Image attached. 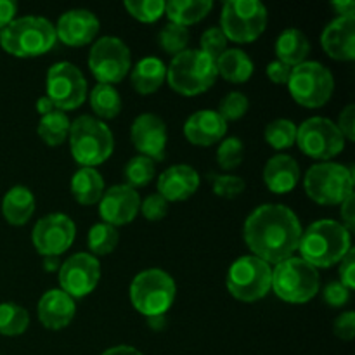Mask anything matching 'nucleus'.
I'll return each mask as SVG.
<instances>
[{"mask_svg": "<svg viewBox=\"0 0 355 355\" xmlns=\"http://www.w3.org/2000/svg\"><path fill=\"white\" fill-rule=\"evenodd\" d=\"M302 224L295 211L284 205L267 203L248 215L243 236L253 255L270 263L291 259L300 246Z\"/></svg>", "mask_w": 355, "mask_h": 355, "instance_id": "1", "label": "nucleus"}, {"mask_svg": "<svg viewBox=\"0 0 355 355\" xmlns=\"http://www.w3.org/2000/svg\"><path fill=\"white\" fill-rule=\"evenodd\" d=\"M350 248V232L340 222L331 218H322L309 225L307 231L302 232L298 246L302 259L315 269L340 263Z\"/></svg>", "mask_w": 355, "mask_h": 355, "instance_id": "2", "label": "nucleus"}, {"mask_svg": "<svg viewBox=\"0 0 355 355\" xmlns=\"http://www.w3.org/2000/svg\"><path fill=\"white\" fill-rule=\"evenodd\" d=\"M55 26L40 16H23L0 30V45L14 58H37L55 45Z\"/></svg>", "mask_w": 355, "mask_h": 355, "instance_id": "3", "label": "nucleus"}, {"mask_svg": "<svg viewBox=\"0 0 355 355\" xmlns=\"http://www.w3.org/2000/svg\"><path fill=\"white\" fill-rule=\"evenodd\" d=\"M217 62L200 49H186L172 59L166 68V80L172 90L186 97L210 89L217 80Z\"/></svg>", "mask_w": 355, "mask_h": 355, "instance_id": "4", "label": "nucleus"}, {"mask_svg": "<svg viewBox=\"0 0 355 355\" xmlns=\"http://www.w3.org/2000/svg\"><path fill=\"white\" fill-rule=\"evenodd\" d=\"M68 137L73 158L87 168H94L106 162L114 149L110 127L89 114H82L73 121Z\"/></svg>", "mask_w": 355, "mask_h": 355, "instance_id": "5", "label": "nucleus"}, {"mask_svg": "<svg viewBox=\"0 0 355 355\" xmlns=\"http://www.w3.org/2000/svg\"><path fill=\"white\" fill-rule=\"evenodd\" d=\"M319 270L302 257H291L272 270V290L288 304H307L319 293Z\"/></svg>", "mask_w": 355, "mask_h": 355, "instance_id": "6", "label": "nucleus"}, {"mask_svg": "<svg viewBox=\"0 0 355 355\" xmlns=\"http://www.w3.org/2000/svg\"><path fill=\"white\" fill-rule=\"evenodd\" d=\"M175 281L162 269L142 270L130 284L132 305L146 318L165 315L175 300Z\"/></svg>", "mask_w": 355, "mask_h": 355, "instance_id": "7", "label": "nucleus"}, {"mask_svg": "<svg viewBox=\"0 0 355 355\" xmlns=\"http://www.w3.org/2000/svg\"><path fill=\"white\" fill-rule=\"evenodd\" d=\"M354 166L340 163H318L311 166L305 175V193L319 205H340L350 193H354Z\"/></svg>", "mask_w": 355, "mask_h": 355, "instance_id": "8", "label": "nucleus"}, {"mask_svg": "<svg viewBox=\"0 0 355 355\" xmlns=\"http://www.w3.org/2000/svg\"><path fill=\"white\" fill-rule=\"evenodd\" d=\"M267 9L259 0H229L222 6L220 30L227 40L252 44L266 31Z\"/></svg>", "mask_w": 355, "mask_h": 355, "instance_id": "9", "label": "nucleus"}, {"mask_svg": "<svg viewBox=\"0 0 355 355\" xmlns=\"http://www.w3.org/2000/svg\"><path fill=\"white\" fill-rule=\"evenodd\" d=\"M288 89L295 103L304 107H321L331 99L335 78L326 66L318 61H304L291 68Z\"/></svg>", "mask_w": 355, "mask_h": 355, "instance_id": "10", "label": "nucleus"}, {"mask_svg": "<svg viewBox=\"0 0 355 355\" xmlns=\"http://www.w3.org/2000/svg\"><path fill=\"white\" fill-rule=\"evenodd\" d=\"M272 286V269L255 255L239 257L227 272V290L238 300L252 304L262 300Z\"/></svg>", "mask_w": 355, "mask_h": 355, "instance_id": "11", "label": "nucleus"}, {"mask_svg": "<svg viewBox=\"0 0 355 355\" xmlns=\"http://www.w3.org/2000/svg\"><path fill=\"white\" fill-rule=\"evenodd\" d=\"M132 68L130 49L121 38L103 37L94 42L89 52V69L99 83L121 82Z\"/></svg>", "mask_w": 355, "mask_h": 355, "instance_id": "12", "label": "nucleus"}, {"mask_svg": "<svg viewBox=\"0 0 355 355\" xmlns=\"http://www.w3.org/2000/svg\"><path fill=\"white\" fill-rule=\"evenodd\" d=\"M47 97L55 110L71 111L82 106L87 99V80L71 62H55L49 68L45 78Z\"/></svg>", "mask_w": 355, "mask_h": 355, "instance_id": "13", "label": "nucleus"}, {"mask_svg": "<svg viewBox=\"0 0 355 355\" xmlns=\"http://www.w3.org/2000/svg\"><path fill=\"white\" fill-rule=\"evenodd\" d=\"M297 144L300 151L311 158L329 159L343 151L345 137L331 120L314 116L297 127Z\"/></svg>", "mask_w": 355, "mask_h": 355, "instance_id": "14", "label": "nucleus"}, {"mask_svg": "<svg viewBox=\"0 0 355 355\" xmlns=\"http://www.w3.org/2000/svg\"><path fill=\"white\" fill-rule=\"evenodd\" d=\"M75 222L64 214H51L42 217L31 231L35 250L44 257H59L69 250L75 241Z\"/></svg>", "mask_w": 355, "mask_h": 355, "instance_id": "15", "label": "nucleus"}, {"mask_svg": "<svg viewBox=\"0 0 355 355\" xmlns=\"http://www.w3.org/2000/svg\"><path fill=\"white\" fill-rule=\"evenodd\" d=\"M101 279V263L90 253H75L59 267L61 290L71 298H83L96 290Z\"/></svg>", "mask_w": 355, "mask_h": 355, "instance_id": "16", "label": "nucleus"}, {"mask_svg": "<svg viewBox=\"0 0 355 355\" xmlns=\"http://www.w3.org/2000/svg\"><path fill=\"white\" fill-rule=\"evenodd\" d=\"M132 144L135 146L141 156L162 162L166 149V125L159 116L153 113H142L134 120L130 128Z\"/></svg>", "mask_w": 355, "mask_h": 355, "instance_id": "17", "label": "nucleus"}, {"mask_svg": "<svg viewBox=\"0 0 355 355\" xmlns=\"http://www.w3.org/2000/svg\"><path fill=\"white\" fill-rule=\"evenodd\" d=\"M141 208V198L137 191L128 187L127 184L111 186L99 200V215L104 224L113 227L127 225L134 222Z\"/></svg>", "mask_w": 355, "mask_h": 355, "instance_id": "18", "label": "nucleus"}, {"mask_svg": "<svg viewBox=\"0 0 355 355\" xmlns=\"http://www.w3.org/2000/svg\"><path fill=\"white\" fill-rule=\"evenodd\" d=\"M99 19L87 9H71L62 14L55 26V37L69 47H83L99 33Z\"/></svg>", "mask_w": 355, "mask_h": 355, "instance_id": "19", "label": "nucleus"}, {"mask_svg": "<svg viewBox=\"0 0 355 355\" xmlns=\"http://www.w3.org/2000/svg\"><path fill=\"white\" fill-rule=\"evenodd\" d=\"M321 45L331 59H336V61H354L355 16L333 19L322 31Z\"/></svg>", "mask_w": 355, "mask_h": 355, "instance_id": "20", "label": "nucleus"}, {"mask_svg": "<svg viewBox=\"0 0 355 355\" xmlns=\"http://www.w3.org/2000/svg\"><path fill=\"white\" fill-rule=\"evenodd\" d=\"M227 134V121L215 110H201L184 123V135L194 146H214Z\"/></svg>", "mask_w": 355, "mask_h": 355, "instance_id": "21", "label": "nucleus"}, {"mask_svg": "<svg viewBox=\"0 0 355 355\" xmlns=\"http://www.w3.org/2000/svg\"><path fill=\"white\" fill-rule=\"evenodd\" d=\"M200 187V173L189 165H173L158 177V194L166 201H186Z\"/></svg>", "mask_w": 355, "mask_h": 355, "instance_id": "22", "label": "nucleus"}, {"mask_svg": "<svg viewBox=\"0 0 355 355\" xmlns=\"http://www.w3.org/2000/svg\"><path fill=\"white\" fill-rule=\"evenodd\" d=\"M76 312L75 300L62 290H49L38 302V319L52 331L66 328Z\"/></svg>", "mask_w": 355, "mask_h": 355, "instance_id": "23", "label": "nucleus"}, {"mask_svg": "<svg viewBox=\"0 0 355 355\" xmlns=\"http://www.w3.org/2000/svg\"><path fill=\"white\" fill-rule=\"evenodd\" d=\"M300 166L290 155H276L263 166V182L274 194H286L297 187Z\"/></svg>", "mask_w": 355, "mask_h": 355, "instance_id": "24", "label": "nucleus"}, {"mask_svg": "<svg viewBox=\"0 0 355 355\" xmlns=\"http://www.w3.org/2000/svg\"><path fill=\"white\" fill-rule=\"evenodd\" d=\"M132 87L135 92L148 96L155 94L166 80V66L162 59L155 55L142 58L132 69Z\"/></svg>", "mask_w": 355, "mask_h": 355, "instance_id": "25", "label": "nucleus"}, {"mask_svg": "<svg viewBox=\"0 0 355 355\" xmlns=\"http://www.w3.org/2000/svg\"><path fill=\"white\" fill-rule=\"evenodd\" d=\"M2 214L10 225H24L35 214V196L28 187L16 186L2 200Z\"/></svg>", "mask_w": 355, "mask_h": 355, "instance_id": "26", "label": "nucleus"}, {"mask_svg": "<svg viewBox=\"0 0 355 355\" xmlns=\"http://www.w3.org/2000/svg\"><path fill=\"white\" fill-rule=\"evenodd\" d=\"M311 52V42L305 37L304 31L297 28H286L276 40V55L277 61L284 62L286 66H298L307 59Z\"/></svg>", "mask_w": 355, "mask_h": 355, "instance_id": "27", "label": "nucleus"}, {"mask_svg": "<svg viewBox=\"0 0 355 355\" xmlns=\"http://www.w3.org/2000/svg\"><path fill=\"white\" fill-rule=\"evenodd\" d=\"M217 73L231 83H245L253 75V61L241 49H227L217 59Z\"/></svg>", "mask_w": 355, "mask_h": 355, "instance_id": "28", "label": "nucleus"}, {"mask_svg": "<svg viewBox=\"0 0 355 355\" xmlns=\"http://www.w3.org/2000/svg\"><path fill=\"white\" fill-rule=\"evenodd\" d=\"M71 194L80 205L99 203L104 194L103 175L96 168H80L71 179Z\"/></svg>", "mask_w": 355, "mask_h": 355, "instance_id": "29", "label": "nucleus"}, {"mask_svg": "<svg viewBox=\"0 0 355 355\" xmlns=\"http://www.w3.org/2000/svg\"><path fill=\"white\" fill-rule=\"evenodd\" d=\"M211 9H214L211 0H172L165 3V14L168 16L170 23L180 24L184 28L200 23Z\"/></svg>", "mask_w": 355, "mask_h": 355, "instance_id": "30", "label": "nucleus"}, {"mask_svg": "<svg viewBox=\"0 0 355 355\" xmlns=\"http://www.w3.org/2000/svg\"><path fill=\"white\" fill-rule=\"evenodd\" d=\"M90 106L94 113L104 120H113L121 111V97L120 92L114 89V85L107 83H97L89 96Z\"/></svg>", "mask_w": 355, "mask_h": 355, "instance_id": "31", "label": "nucleus"}, {"mask_svg": "<svg viewBox=\"0 0 355 355\" xmlns=\"http://www.w3.org/2000/svg\"><path fill=\"white\" fill-rule=\"evenodd\" d=\"M69 127H71L69 118L62 111L54 110L52 113L40 118L37 132L45 144L51 146V148H55V146H61L68 139Z\"/></svg>", "mask_w": 355, "mask_h": 355, "instance_id": "32", "label": "nucleus"}, {"mask_svg": "<svg viewBox=\"0 0 355 355\" xmlns=\"http://www.w3.org/2000/svg\"><path fill=\"white\" fill-rule=\"evenodd\" d=\"M30 326V314L21 305L6 302L0 304V335L19 336Z\"/></svg>", "mask_w": 355, "mask_h": 355, "instance_id": "33", "label": "nucleus"}, {"mask_svg": "<svg viewBox=\"0 0 355 355\" xmlns=\"http://www.w3.org/2000/svg\"><path fill=\"white\" fill-rule=\"evenodd\" d=\"M120 236H118L116 227L110 224H99L92 225L87 236V245H89L90 255H110L114 248H116Z\"/></svg>", "mask_w": 355, "mask_h": 355, "instance_id": "34", "label": "nucleus"}, {"mask_svg": "<svg viewBox=\"0 0 355 355\" xmlns=\"http://www.w3.org/2000/svg\"><path fill=\"white\" fill-rule=\"evenodd\" d=\"M266 142L270 148L283 151L297 142V125L286 118H277L266 127Z\"/></svg>", "mask_w": 355, "mask_h": 355, "instance_id": "35", "label": "nucleus"}, {"mask_svg": "<svg viewBox=\"0 0 355 355\" xmlns=\"http://www.w3.org/2000/svg\"><path fill=\"white\" fill-rule=\"evenodd\" d=\"M123 175L125 180H127V186L132 187V189L148 186L156 175L155 162L141 155L134 156V158L128 159V163L125 165Z\"/></svg>", "mask_w": 355, "mask_h": 355, "instance_id": "36", "label": "nucleus"}, {"mask_svg": "<svg viewBox=\"0 0 355 355\" xmlns=\"http://www.w3.org/2000/svg\"><path fill=\"white\" fill-rule=\"evenodd\" d=\"M189 30L180 24L168 23L162 28L158 35V45L166 52V54L177 55L180 52L186 51L187 44H189Z\"/></svg>", "mask_w": 355, "mask_h": 355, "instance_id": "37", "label": "nucleus"}, {"mask_svg": "<svg viewBox=\"0 0 355 355\" xmlns=\"http://www.w3.org/2000/svg\"><path fill=\"white\" fill-rule=\"evenodd\" d=\"M125 9L141 23H155L165 14V2L163 0H127Z\"/></svg>", "mask_w": 355, "mask_h": 355, "instance_id": "38", "label": "nucleus"}, {"mask_svg": "<svg viewBox=\"0 0 355 355\" xmlns=\"http://www.w3.org/2000/svg\"><path fill=\"white\" fill-rule=\"evenodd\" d=\"M243 151H245V146L239 137L222 139L217 149L218 166L224 170L238 168L243 162Z\"/></svg>", "mask_w": 355, "mask_h": 355, "instance_id": "39", "label": "nucleus"}, {"mask_svg": "<svg viewBox=\"0 0 355 355\" xmlns=\"http://www.w3.org/2000/svg\"><path fill=\"white\" fill-rule=\"evenodd\" d=\"M250 107V101L245 94L241 92H229L218 104L217 113L224 118L225 121H236L246 114Z\"/></svg>", "mask_w": 355, "mask_h": 355, "instance_id": "40", "label": "nucleus"}, {"mask_svg": "<svg viewBox=\"0 0 355 355\" xmlns=\"http://www.w3.org/2000/svg\"><path fill=\"white\" fill-rule=\"evenodd\" d=\"M210 182L215 196L224 198V200L238 198L246 187L245 180L238 175H210Z\"/></svg>", "mask_w": 355, "mask_h": 355, "instance_id": "41", "label": "nucleus"}, {"mask_svg": "<svg viewBox=\"0 0 355 355\" xmlns=\"http://www.w3.org/2000/svg\"><path fill=\"white\" fill-rule=\"evenodd\" d=\"M227 37L224 35V31L217 26H211L201 35L200 40V51H203L205 54L210 55L211 59L217 61L225 51H227Z\"/></svg>", "mask_w": 355, "mask_h": 355, "instance_id": "42", "label": "nucleus"}, {"mask_svg": "<svg viewBox=\"0 0 355 355\" xmlns=\"http://www.w3.org/2000/svg\"><path fill=\"white\" fill-rule=\"evenodd\" d=\"M144 218L148 220L156 222L162 220L166 214H168V201L165 198L159 196L158 193L156 194H149L144 201H141V208H139Z\"/></svg>", "mask_w": 355, "mask_h": 355, "instance_id": "43", "label": "nucleus"}, {"mask_svg": "<svg viewBox=\"0 0 355 355\" xmlns=\"http://www.w3.org/2000/svg\"><path fill=\"white\" fill-rule=\"evenodd\" d=\"M322 300L333 309H340L343 305L349 304L350 300V290H347L340 281H333V283L326 284L324 291H322Z\"/></svg>", "mask_w": 355, "mask_h": 355, "instance_id": "44", "label": "nucleus"}, {"mask_svg": "<svg viewBox=\"0 0 355 355\" xmlns=\"http://www.w3.org/2000/svg\"><path fill=\"white\" fill-rule=\"evenodd\" d=\"M333 331L338 336L340 340H345V342H350L355 336V314L352 311L343 312L342 315H338L333 324Z\"/></svg>", "mask_w": 355, "mask_h": 355, "instance_id": "45", "label": "nucleus"}, {"mask_svg": "<svg viewBox=\"0 0 355 355\" xmlns=\"http://www.w3.org/2000/svg\"><path fill=\"white\" fill-rule=\"evenodd\" d=\"M340 283L350 291L355 288V255L352 248L340 260Z\"/></svg>", "mask_w": 355, "mask_h": 355, "instance_id": "46", "label": "nucleus"}, {"mask_svg": "<svg viewBox=\"0 0 355 355\" xmlns=\"http://www.w3.org/2000/svg\"><path fill=\"white\" fill-rule=\"evenodd\" d=\"M338 130L342 132V135L349 141H355V106L349 104L345 110L340 113L338 123H336Z\"/></svg>", "mask_w": 355, "mask_h": 355, "instance_id": "47", "label": "nucleus"}, {"mask_svg": "<svg viewBox=\"0 0 355 355\" xmlns=\"http://www.w3.org/2000/svg\"><path fill=\"white\" fill-rule=\"evenodd\" d=\"M266 73L267 76H269L270 82L276 83V85H288V80H290V75H291V68L281 61H272L267 64Z\"/></svg>", "mask_w": 355, "mask_h": 355, "instance_id": "48", "label": "nucleus"}, {"mask_svg": "<svg viewBox=\"0 0 355 355\" xmlns=\"http://www.w3.org/2000/svg\"><path fill=\"white\" fill-rule=\"evenodd\" d=\"M342 210H340V214H342V220H343V227L347 229L349 232L354 231L355 227V208H354V193H350L349 196L345 198V200L342 201Z\"/></svg>", "mask_w": 355, "mask_h": 355, "instance_id": "49", "label": "nucleus"}, {"mask_svg": "<svg viewBox=\"0 0 355 355\" xmlns=\"http://www.w3.org/2000/svg\"><path fill=\"white\" fill-rule=\"evenodd\" d=\"M17 12V3L12 0H0V30L7 26Z\"/></svg>", "mask_w": 355, "mask_h": 355, "instance_id": "50", "label": "nucleus"}, {"mask_svg": "<svg viewBox=\"0 0 355 355\" xmlns=\"http://www.w3.org/2000/svg\"><path fill=\"white\" fill-rule=\"evenodd\" d=\"M333 9L336 10L338 17H350L355 16V3L354 0H335L333 2Z\"/></svg>", "mask_w": 355, "mask_h": 355, "instance_id": "51", "label": "nucleus"}, {"mask_svg": "<svg viewBox=\"0 0 355 355\" xmlns=\"http://www.w3.org/2000/svg\"><path fill=\"white\" fill-rule=\"evenodd\" d=\"M103 355H142V352H139L137 349L130 345H118L107 349L106 352H103Z\"/></svg>", "mask_w": 355, "mask_h": 355, "instance_id": "52", "label": "nucleus"}, {"mask_svg": "<svg viewBox=\"0 0 355 355\" xmlns=\"http://www.w3.org/2000/svg\"><path fill=\"white\" fill-rule=\"evenodd\" d=\"M146 322H148L153 331H162V329L166 328L165 315H151V318H146Z\"/></svg>", "mask_w": 355, "mask_h": 355, "instance_id": "53", "label": "nucleus"}, {"mask_svg": "<svg viewBox=\"0 0 355 355\" xmlns=\"http://www.w3.org/2000/svg\"><path fill=\"white\" fill-rule=\"evenodd\" d=\"M54 110H55L54 104H52V101L49 99L47 96L40 97V99L37 101V111L42 114V116H45V114L52 113V111H54Z\"/></svg>", "mask_w": 355, "mask_h": 355, "instance_id": "54", "label": "nucleus"}, {"mask_svg": "<svg viewBox=\"0 0 355 355\" xmlns=\"http://www.w3.org/2000/svg\"><path fill=\"white\" fill-rule=\"evenodd\" d=\"M61 267V262H59V257H45L44 259V269L47 272H54V270H59Z\"/></svg>", "mask_w": 355, "mask_h": 355, "instance_id": "55", "label": "nucleus"}]
</instances>
